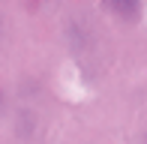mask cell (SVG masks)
I'll return each instance as SVG.
<instances>
[{
	"instance_id": "obj_1",
	"label": "cell",
	"mask_w": 147,
	"mask_h": 144,
	"mask_svg": "<svg viewBox=\"0 0 147 144\" xmlns=\"http://www.w3.org/2000/svg\"><path fill=\"white\" fill-rule=\"evenodd\" d=\"M105 12H111V15L117 18H132L138 12V0H102Z\"/></svg>"
}]
</instances>
